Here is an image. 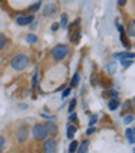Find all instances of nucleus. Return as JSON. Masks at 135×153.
Listing matches in <instances>:
<instances>
[{
	"mask_svg": "<svg viewBox=\"0 0 135 153\" xmlns=\"http://www.w3.org/2000/svg\"><path fill=\"white\" fill-rule=\"evenodd\" d=\"M29 65V57L24 54H18L11 60V67L15 71H23Z\"/></svg>",
	"mask_w": 135,
	"mask_h": 153,
	"instance_id": "obj_1",
	"label": "nucleus"
},
{
	"mask_svg": "<svg viewBox=\"0 0 135 153\" xmlns=\"http://www.w3.org/2000/svg\"><path fill=\"white\" fill-rule=\"evenodd\" d=\"M68 50H69V47H68L66 45H63V44H60V45H56L54 49H53V57L55 60H63L65 56H66V54H68Z\"/></svg>",
	"mask_w": 135,
	"mask_h": 153,
	"instance_id": "obj_2",
	"label": "nucleus"
},
{
	"mask_svg": "<svg viewBox=\"0 0 135 153\" xmlns=\"http://www.w3.org/2000/svg\"><path fill=\"white\" fill-rule=\"evenodd\" d=\"M33 134L36 139H45L46 136L49 134V132H48V128H46L45 125L38 123L33 127Z\"/></svg>",
	"mask_w": 135,
	"mask_h": 153,
	"instance_id": "obj_3",
	"label": "nucleus"
},
{
	"mask_svg": "<svg viewBox=\"0 0 135 153\" xmlns=\"http://www.w3.org/2000/svg\"><path fill=\"white\" fill-rule=\"evenodd\" d=\"M56 151V142L55 139L50 138V139H46L44 146H43V152L44 153H55Z\"/></svg>",
	"mask_w": 135,
	"mask_h": 153,
	"instance_id": "obj_4",
	"label": "nucleus"
},
{
	"mask_svg": "<svg viewBox=\"0 0 135 153\" xmlns=\"http://www.w3.org/2000/svg\"><path fill=\"white\" fill-rule=\"evenodd\" d=\"M16 138L19 142H24L28 138V128L26 127H20L16 132Z\"/></svg>",
	"mask_w": 135,
	"mask_h": 153,
	"instance_id": "obj_5",
	"label": "nucleus"
},
{
	"mask_svg": "<svg viewBox=\"0 0 135 153\" xmlns=\"http://www.w3.org/2000/svg\"><path fill=\"white\" fill-rule=\"evenodd\" d=\"M34 20V16L33 15H29V16H18L16 17V22L19 25H28V24L33 22Z\"/></svg>",
	"mask_w": 135,
	"mask_h": 153,
	"instance_id": "obj_6",
	"label": "nucleus"
},
{
	"mask_svg": "<svg viewBox=\"0 0 135 153\" xmlns=\"http://www.w3.org/2000/svg\"><path fill=\"white\" fill-rule=\"evenodd\" d=\"M135 57V54L133 52H118L114 54V59H119V60H130Z\"/></svg>",
	"mask_w": 135,
	"mask_h": 153,
	"instance_id": "obj_7",
	"label": "nucleus"
},
{
	"mask_svg": "<svg viewBox=\"0 0 135 153\" xmlns=\"http://www.w3.org/2000/svg\"><path fill=\"white\" fill-rule=\"evenodd\" d=\"M125 136L129 141V143H135V128H126Z\"/></svg>",
	"mask_w": 135,
	"mask_h": 153,
	"instance_id": "obj_8",
	"label": "nucleus"
},
{
	"mask_svg": "<svg viewBox=\"0 0 135 153\" xmlns=\"http://www.w3.org/2000/svg\"><path fill=\"white\" fill-rule=\"evenodd\" d=\"M55 10H56V7H55V5L48 4L46 7H45V9H44V15H46V16L53 15V14L55 13Z\"/></svg>",
	"mask_w": 135,
	"mask_h": 153,
	"instance_id": "obj_9",
	"label": "nucleus"
},
{
	"mask_svg": "<svg viewBox=\"0 0 135 153\" xmlns=\"http://www.w3.org/2000/svg\"><path fill=\"white\" fill-rule=\"evenodd\" d=\"M76 132V127L75 126H68V128H66V136H68V138L69 139H73L74 138V133Z\"/></svg>",
	"mask_w": 135,
	"mask_h": 153,
	"instance_id": "obj_10",
	"label": "nucleus"
},
{
	"mask_svg": "<svg viewBox=\"0 0 135 153\" xmlns=\"http://www.w3.org/2000/svg\"><path fill=\"white\" fill-rule=\"evenodd\" d=\"M128 34L130 36H135V20H131L128 25Z\"/></svg>",
	"mask_w": 135,
	"mask_h": 153,
	"instance_id": "obj_11",
	"label": "nucleus"
},
{
	"mask_svg": "<svg viewBox=\"0 0 135 153\" xmlns=\"http://www.w3.org/2000/svg\"><path fill=\"white\" fill-rule=\"evenodd\" d=\"M88 147H89V142L85 141L81 143L80 147H78V153H88Z\"/></svg>",
	"mask_w": 135,
	"mask_h": 153,
	"instance_id": "obj_12",
	"label": "nucleus"
},
{
	"mask_svg": "<svg viewBox=\"0 0 135 153\" xmlns=\"http://www.w3.org/2000/svg\"><path fill=\"white\" fill-rule=\"evenodd\" d=\"M40 1H36L35 4H33L32 7H29V9H28V11L29 13H32V14H34V13H36V11L39 10V8H40Z\"/></svg>",
	"mask_w": 135,
	"mask_h": 153,
	"instance_id": "obj_13",
	"label": "nucleus"
},
{
	"mask_svg": "<svg viewBox=\"0 0 135 153\" xmlns=\"http://www.w3.org/2000/svg\"><path fill=\"white\" fill-rule=\"evenodd\" d=\"M78 147H79L78 141H73V142L70 143V146H69V152L70 153H75L76 149H78Z\"/></svg>",
	"mask_w": 135,
	"mask_h": 153,
	"instance_id": "obj_14",
	"label": "nucleus"
},
{
	"mask_svg": "<svg viewBox=\"0 0 135 153\" xmlns=\"http://www.w3.org/2000/svg\"><path fill=\"white\" fill-rule=\"evenodd\" d=\"M118 106H119V101L116 100V99H113L112 101L109 102V108L112 109V111H114V109L118 108Z\"/></svg>",
	"mask_w": 135,
	"mask_h": 153,
	"instance_id": "obj_15",
	"label": "nucleus"
},
{
	"mask_svg": "<svg viewBox=\"0 0 135 153\" xmlns=\"http://www.w3.org/2000/svg\"><path fill=\"white\" fill-rule=\"evenodd\" d=\"M26 41L29 44H35V42L38 41V38H36V35H34V34H29V35H26Z\"/></svg>",
	"mask_w": 135,
	"mask_h": 153,
	"instance_id": "obj_16",
	"label": "nucleus"
},
{
	"mask_svg": "<svg viewBox=\"0 0 135 153\" xmlns=\"http://www.w3.org/2000/svg\"><path fill=\"white\" fill-rule=\"evenodd\" d=\"M79 81H80V75H79V73L76 72L74 76H73V80H71V86H78L79 85Z\"/></svg>",
	"mask_w": 135,
	"mask_h": 153,
	"instance_id": "obj_17",
	"label": "nucleus"
},
{
	"mask_svg": "<svg viewBox=\"0 0 135 153\" xmlns=\"http://www.w3.org/2000/svg\"><path fill=\"white\" fill-rule=\"evenodd\" d=\"M108 72L110 73V75H114V73L116 72V64L115 62L108 65Z\"/></svg>",
	"mask_w": 135,
	"mask_h": 153,
	"instance_id": "obj_18",
	"label": "nucleus"
},
{
	"mask_svg": "<svg viewBox=\"0 0 135 153\" xmlns=\"http://www.w3.org/2000/svg\"><path fill=\"white\" fill-rule=\"evenodd\" d=\"M61 21H60V25L63 26V28H65L66 26V24H68V15L64 13V14H61Z\"/></svg>",
	"mask_w": 135,
	"mask_h": 153,
	"instance_id": "obj_19",
	"label": "nucleus"
},
{
	"mask_svg": "<svg viewBox=\"0 0 135 153\" xmlns=\"http://www.w3.org/2000/svg\"><path fill=\"white\" fill-rule=\"evenodd\" d=\"M46 128H48V132H50V133H55V132H56V130H58L56 126L53 125V123H48Z\"/></svg>",
	"mask_w": 135,
	"mask_h": 153,
	"instance_id": "obj_20",
	"label": "nucleus"
},
{
	"mask_svg": "<svg viewBox=\"0 0 135 153\" xmlns=\"http://www.w3.org/2000/svg\"><path fill=\"white\" fill-rule=\"evenodd\" d=\"M36 83H38V70L34 72V76H33V80H32L33 87H36Z\"/></svg>",
	"mask_w": 135,
	"mask_h": 153,
	"instance_id": "obj_21",
	"label": "nucleus"
},
{
	"mask_svg": "<svg viewBox=\"0 0 135 153\" xmlns=\"http://www.w3.org/2000/svg\"><path fill=\"white\" fill-rule=\"evenodd\" d=\"M96 121H98V116L96 115H93L90 117V121H89V126H94L96 123Z\"/></svg>",
	"mask_w": 135,
	"mask_h": 153,
	"instance_id": "obj_22",
	"label": "nucleus"
},
{
	"mask_svg": "<svg viewBox=\"0 0 135 153\" xmlns=\"http://www.w3.org/2000/svg\"><path fill=\"white\" fill-rule=\"evenodd\" d=\"M75 105H76V100H75V99H74V100H71L70 105H69V112H73V111H74Z\"/></svg>",
	"mask_w": 135,
	"mask_h": 153,
	"instance_id": "obj_23",
	"label": "nucleus"
},
{
	"mask_svg": "<svg viewBox=\"0 0 135 153\" xmlns=\"http://www.w3.org/2000/svg\"><path fill=\"white\" fill-rule=\"evenodd\" d=\"M133 120H134V117H133V116L131 115H129V116H125V117H124V123H130V122H133Z\"/></svg>",
	"mask_w": 135,
	"mask_h": 153,
	"instance_id": "obj_24",
	"label": "nucleus"
},
{
	"mask_svg": "<svg viewBox=\"0 0 135 153\" xmlns=\"http://www.w3.org/2000/svg\"><path fill=\"white\" fill-rule=\"evenodd\" d=\"M4 147H5V138L4 137H0V153H3Z\"/></svg>",
	"mask_w": 135,
	"mask_h": 153,
	"instance_id": "obj_25",
	"label": "nucleus"
},
{
	"mask_svg": "<svg viewBox=\"0 0 135 153\" xmlns=\"http://www.w3.org/2000/svg\"><path fill=\"white\" fill-rule=\"evenodd\" d=\"M4 45H5V36L3 34H0V50L4 47Z\"/></svg>",
	"mask_w": 135,
	"mask_h": 153,
	"instance_id": "obj_26",
	"label": "nucleus"
},
{
	"mask_svg": "<svg viewBox=\"0 0 135 153\" xmlns=\"http://www.w3.org/2000/svg\"><path fill=\"white\" fill-rule=\"evenodd\" d=\"M121 64H123V66L128 67V66H130V65L133 64V61H131V60H128V61H125V60H121Z\"/></svg>",
	"mask_w": 135,
	"mask_h": 153,
	"instance_id": "obj_27",
	"label": "nucleus"
},
{
	"mask_svg": "<svg viewBox=\"0 0 135 153\" xmlns=\"http://www.w3.org/2000/svg\"><path fill=\"white\" fill-rule=\"evenodd\" d=\"M69 94H70V87H68V88L64 90V92H63V99H65L66 96H69Z\"/></svg>",
	"mask_w": 135,
	"mask_h": 153,
	"instance_id": "obj_28",
	"label": "nucleus"
},
{
	"mask_svg": "<svg viewBox=\"0 0 135 153\" xmlns=\"http://www.w3.org/2000/svg\"><path fill=\"white\" fill-rule=\"evenodd\" d=\"M76 120H78V115H76V113H71L70 117H69V121L73 122V121H76Z\"/></svg>",
	"mask_w": 135,
	"mask_h": 153,
	"instance_id": "obj_29",
	"label": "nucleus"
},
{
	"mask_svg": "<svg viewBox=\"0 0 135 153\" xmlns=\"http://www.w3.org/2000/svg\"><path fill=\"white\" fill-rule=\"evenodd\" d=\"M59 29V24H56V22H54L53 25H51V30L53 31H56V30Z\"/></svg>",
	"mask_w": 135,
	"mask_h": 153,
	"instance_id": "obj_30",
	"label": "nucleus"
},
{
	"mask_svg": "<svg viewBox=\"0 0 135 153\" xmlns=\"http://www.w3.org/2000/svg\"><path fill=\"white\" fill-rule=\"evenodd\" d=\"M128 0H118V4L120 5V7H124V5L126 4Z\"/></svg>",
	"mask_w": 135,
	"mask_h": 153,
	"instance_id": "obj_31",
	"label": "nucleus"
},
{
	"mask_svg": "<svg viewBox=\"0 0 135 153\" xmlns=\"http://www.w3.org/2000/svg\"><path fill=\"white\" fill-rule=\"evenodd\" d=\"M94 132H95V128L91 127V128H89V130L87 131V134H91V133H94Z\"/></svg>",
	"mask_w": 135,
	"mask_h": 153,
	"instance_id": "obj_32",
	"label": "nucleus"
},
{
	"mask_svg": "<svg viewBox=\"0 0 135 153\" xmlns=\"http://www.w3.org/2000/svg\"><path fill=\"white\" fill-rule=\"evenodd\" d=\"M110 95H112V96H114V97H118V94H116L115 91H110Z\"/></svg>",
	"mask_w": 135,
	"mask_h": 153,
	"instance_id": "obj_33",
	"label": "nucleus"
},
{
	"mask_svg": "<svg viewBox=\"0 0 135 153\" xmlns=\"http://www.w3.org/2000/svg\"><path fill=\"white\" fill-rule=\"evenodd\" d=\"M133 153H135V148H134V149H133Z\"/></svg>",
	"mask_w": 135,
	"mask_h": 153,
	"instance_id": "obj_34",
	"label": "nucleus"
},
{
	"mask_svg": "<svg viewBox=\"0 0 135 153\" xmlns=\"http://www.w3.org/2000/svg\"><path fill=\"white\" fill-rule=\"evenodd\" d=\"M0 1H3V0H0Z\"/></svg>",
	"mask_w": 135,
	"mask_h": 153,
	"instance_id": "obj_35",
	"label": "nucleus"
}]
</instances>
